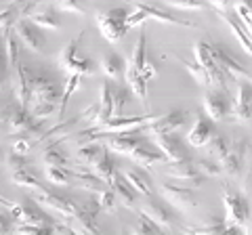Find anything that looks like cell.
Wrapping results in <instances>:
<instances>
[{
  "mask_svg": "<svg viewBox=\"0 0 252 235\" xmlns=\"http://www.w3.org/2000/svg\"><path fill=\"white\" fill-rule=\"evenodd\" d=\"M80 78H82V76H78V74H69V76H67L65 86H63V95H61V101H59V116L65 114V107H67V103H69V99H72L74 92L80 88Z\"/></svg>",
  "mask_w": 252,
  "mask_h": 235,
  "instance_id": "obj_37",
  "label": "cell"
},
{
  "mask_svg": "<svg viewBox=\"0 0 252 235\" xmlns=\"http://www.w3.org/2000/svg\"><path fill=\"white\" fill-rule=\"evenodd\" d=\"M246 151H248V141L246 139H235L229 141V147H227L225 155L219 160L220 168H223L225 175L229 176H238L240 170H242V162L246 158Z\"/></svg>",
  "mask_w": 252,
  "mask_h": 235,
  "instance_id": "obj_13",
  "label": "cell"
},
{
  "mask_svg": "<svg viewBox=\"0 0 252 235\" xmlns=\"http://www.w3.org/2000/svg\"><path fill=\"white\" fill-rule=\"evenodd\" d=\"M185 233H227V221L225 218H219V216H215V218H210L208 223H204L202 227H191V229H183Z\"/></svg>",
  "mask_w": 252,
  "mask_h": 235,
  "instance_id": "obj_40",
  "label": "cell"
},
{
  "mask_svg": "<svg viewBox=\"0 0 252 235\" xmlns=\"http://www.w3.org/2000/svg\"><path fill=\"white\" fill-rule=\"evenodd\" d=\"M160 2L175 6V9H181V11H204L208 6L204 0H160Z\"/></svg>",
  "mask_w": 252,
  "mask_h": 235,
  "instance_id": "obj_46",
  "label": "cell"
},
{
  "mask_svg": "<svg viewBox=\"0 0 252 235\" xmlns=\"http://www.w3.org/2000/svg\"><path fill=\"white\" fill-rule=\"evenodd\" d=\"M227 120L244 124V126H252V84L250 80L238 82V90H235L231 112Z\"/></svg>",
  "mask_w": 252,
  "mask_h": 235,
  "instance_id": "obj_6",
  "label": "cell"
},
{
  "mask_svg": "<svg viewBox=\"0 0 252 235\" xmlns=\"http://www.w3.org/2000/svg\"><path fill=\"white\" fill-rule=\"evenodd\" d=\"M223 208H225V221L231 225H240L248 231V223L252 218V208L248 200L238 191L223 187Z\"/></svg>",
  "mask_w": 252,
  "mask_h": 235,
  "instance_id": "obj_4",
  "label": "cell"
},
{
  "mask_svg": "<svg viewBox=\"0 0 252 235\" xmlns=\"http://www.w3.org/2000/svg\"><path fill=\"white\" fill-rule=\"evenodd\" d=\"M154 145L166 155L168 162H183L189 160V151L185 143L177 137V132H164V135H152Z\"/></svg>",
  "mask_w": 252,
  "mask_h": 235,
  "instance_id": "obj_12",
  "label": "cell"
},
{
  "mask_svg": "<svg viewBox=\"0 0 252 235\" xmlns=\"http://www.w3.org/2000/svg\"><path fill=\"white\" fill-rule=\"evenodd\" d=\"M130 233H135V235H156V233H162V229H160V225H156L147 214L139 212V218L135 221V225L130 227Z\"/></svg>",
  "mask_w": 252,
  "mask_h": 235,
  "instance_id": "obj_38",
  "label": "cell"
},
{
  "mask_svg": "<svg viewBox=\"0 0 252 235\" xmlns=\"http://www.w3.org/2000/svg\"><path fill=\"white\" fill-rule=\"evenodd\" d=\"M0 206H4V208H9L11 210V206H13V202H9V200H4L2 195H0Z\"/></svg>",
  "mask_w": 252,
  "mask_h": 235,
  "instance_id": "obj_57",
  "label": "cell"
},
{
  "mask_svg": "<svg viewBox=\"0 0 252 235\" xmlns=\"http://www.w3.org/2000/svg\"><path fill=\"white\" fill-rule=\"evenodd\" d=\"M9 120H11V105L0 112V126H9Z\"/></svg>",
  "mask_w": 252,
  "mask_h": 235,
  "instance_id": "obj_55",
  "label": "cell"
},
{
  "mask_svg": "<svg viewBox=\"0 0 252 235\" xmlns=\"http://www.w3.org/2000/svg\"><path fill=\"white\" fill-rule=\"evenodd\" d=\"M227 147H229V141H227L223 135H219V132H215V137H212V139L208 141L206 149H208V153L212 155V158L220 160V158H223V155H225Z\"/></svg>",
  "mask_w": 252,
  "mask_h": 235,
  "instance_id": "obj_44",
  "label": "cell"
},
{
  "mask_svg": "<svg viewBox=\"0 0 252 235\" xmlns=\"http://www.w3.org/2000/svg\"><path fill=\"white\" fill-rule=\"evenodd\" d=\"M145 61H147V36H145V32H141L139 40L135 44V51H132V59L128 61V65L139 69V72H143Z\"/></svg>",
  "mask_w": 252,
  "mask_h": 235,
  "instance_id": "obj_36",
  "label": "cell"
},
{
  "mask_svg": "<svg viewBox=\"0 0 252 235\" xmlns=\"http://www.w3.org/2000/svg\"><path fill=\"white\" fill-rule=\"evenodd\" d=\"M158 21V23H168V26H185V28H193V23L191 21H187V19H181L177 17L175 13H170L166 9H160V6H156V4H139L135 11L128 13V17H126V26H128V29L132 28H137L141 26V23H145V21Z\"/></svg>",
  "mask_w": 252,
  "mask_h": 235,
  "instance_id": "obj_3",
  "label": "cell"
},
{
  "mask_svg": "<svg viewBox=\"0 0 252 235\" xmlns=\"http://www.w3.org/2000/svg\"><path fill=\"white\" fill-rule=\"evenodd\" d=\"M97 202H99V206L103 212H114L116 206H118V195L112 187H105V189L97 195Z\"/></svg>",
  "mask_w": 252,
  "mask_h": 235,
  "instance_id": "obj_45",
  "label": "cell"
},
{
  "mask_svg": "<svg viewBox=\"0 0 252 235\" xmlns=\"http://www.w3.org/2000/svg\"><path fill=\"white\" fill-rule=\"evenodd\" d=\"M11 218L9 214H0V233H6L11 229Z\"/></svg>",
  "mask_w": 252,
  "mask_h": 235,
  "instance_id": "obj_54",
  "label": "cell"
},
{
  "mask_svg": "<svg viewBox=\"0 0 252 235\" xmlns=\"http://www.w3.org/2000/svg\"><path fill=\"white\" fill-rule=\"evenodd\" d=\"M74 181L80 185L84 191H89V193H93V195H99L101 191L105 189V187H109V185L103 181V178H99L93 170H86V168L74 172Z\"/></svg>",
  "mask_w": 252,
  "mask_h": 235,
  "instance_id": "obj_28",
  "label": "cell"
},
{
  "mask_svg": "<svg viewBox=\"0 0 252 235\" xmlns=\"http://www.w3.org/2000/svg\"><path fill=\"white\" fill-rule=\"evenodd\" d=\"M44 176L49 178L53 185H59V187H67L69 181L74 178V172L63 168V166H44Z\"/></svg>",
  "mask_w": 252,
  "mask_h": 235,
  "instance_id": "obj_35",
  "label": "cell"
},
{
  "mask_svg": "<svg viewBox=\"0 0 252 235\" xmlns=\"http://www.w3.org/2000/svg\"><path fill=\"white\" fill-rule=\"evenodd\" d=\"M13 32L15 36L19 38V42L21 46H26L28 51L32 53H40L44 49V36H42V29L34 26L30 19H19L17 23H15V28H13Z\"/></svg>",
  "mask_w": 252,
  "mask_h": 235,
  "instance_id": "obj_14",
  "label": "cell"
},
{
  "mask_svg": "<svg viewBox=\"0 0 252 235\" xmlns=\"http://www.w3.org/2000/svg\"><path fill=\"white\" fill-rule=\"evenodd\" d=\"M124 82L130 86V90L137 95V99L143 101V105L147 103V80L145 76L139 72V69H135L132 65L126 63V72H124Z\"/></svg>",
  "mask_w": 252,
  "mask_h": 235,
  "instance_id": "obj_29",
  "label": "cell"
},
{
  "mask_svg": "<svg viewBox=\"0 0 252 235\" xmlns=\"http://www.w3.org/2000/svg\"><path fill=\"white\" fill-rule=\"evenodd\" d=\"M32 202L40 204V206H44V208L55 210V212H59L63 218H65V216H74L76 210H78V204L72 198L57 195V193H53L49 189H44V187H40V189H34V198H32Z\"/></svg>",
  "mask_w": 252,
  "mask_h": 235,
  "instance_id": "obj_9",
  "label": "cell"
},
{
  "mask_svg": "<svg viewBox=\"0 0 252 235\" xmlns=\"http://www.w3.org/2000/svg\"><path fill=\"white\" fill-rule=\"evenodd\" d=\"M212 55H215V61L219 63V67L229 76L231 82H240V80H250V72L244 67L238 59L233 57L229 51H225L220 44L212 42Z\"/></svg>",
  "mask_w": 252,
  "mask_h": 235,
  "instance_id": "obj_11",
  "label": "cell"
},
{
  "mask_svg": "<svg viewBox=\"0 0 252 235\" xmlns=\"http://www.w3.org/2000/svg\"><path fill=\"white\" fill-rule=\"evenodd\" d=\"M128 158L137 164V166L141 168H145L149 170L152 166H156V164H164V162H168L166 160V155H164L162 151H154V149H147V147H143V143H141L135 151H132Z\"/></svg>",
  "mask_w": 252,
  "mask_h": 235,
  "instance_id": "obj_27",
  "label": "cell"
},
{
  "mask_svg": "<svg viewBox=\"0 0 252 235\" xmlns=\"http://www.w3.org/2000/svg\"><path fill=\"white\" fill-rule=\"evenodd\" d=\"M30 112L36 120H46L55 112H59V88L51 78L36 76L32 84L30 97Z\"/></svg>",
  "mask_w": 252,
  "mask_h": 235,
  "instance_id": "obj_1",
  "label": "cell"
},
{
  "mask_svg": "<svg viewBox=\"0 0 252 235\" xmlns=\"http://www.w3.org/2000/svg\"><path fill=\"white\" fill-rule=\"evenodd\" d=\"M122 176L126 178V183H128L132 189L137 193L145 195V198H152L154 195V185H152V178L145 175V168H128L122 172Z\"/></svg>",
  "mask_w": 252,
  "mask_h": 235,
  "instance_id": "obj_25",
  "label": "cell"
},
{
  "mask_svg": "<svg viewBox=\"0 0 252 235\" xmlns=\"http://www.w3.org/2000/svg\"><path fill=\"white\" fill-rule=\"evenodd\" d=\"M11 216L15 218V221H21V223H32V225H55L51 216H46L44 212H40L36 206H32V204H28L26 200H23L21 204H13L11 206Z\"/></svg>",
  "mask_w": 252,
  "mask_h": 235,
  "instance_id": "obj_20",
  "label": "cell"
},
{
  "mask_svg": "<svg viewBox=\"0 0 252 235\" xmlns=\"http://www.w3.org/2000/svg\"><path fill=\"white\" fill-rule=\"evenodd\" d=\"M101 72L107 80L118 82V80H124V72H126V63L120 55L116 53H107L103 59H101Z\"/></svg>",
  "mask_w": 252,
  "mask_h": 235,
  "instance_id": "obj_26",
  "label": "cell"
},
{
  "mask_svg": "<svg viewBox=\"0 0 252 235\" xmlns=\"http://www.w3.org/2000/svg\"><path fill=\"white\" fill-rule=\"evenodd\" d=\"M141 74H143V76H145V80L149 82V80H154V78L158 76V67L147 59V61H145V67H143V72H141Z\"/></svg>",
  "mask_w": 252,
  "mask_h": 235,
  "instance_id": "obj_53",
  "label": "cell"
},
{
  "mask_svg": "<svg viewBox=\"0 0 252 235\" xmlns=\"http://www.w3.org/2000/svg\"><path fill=\"white\" fill-rule=\"evenodd\" d=\"M107 147L105 145H101V143H94V141H84V143L78 147V160L84 162V164H89V166H94L99 160H101V155L105 153Z\"/></svg>",
  "mask_w": 252,
  "mask_h": 235,
  "instance_id": "obj_30",
  "label": "cell"
},
{
  "mask_svg": "<svg viewBox=\"0 0 252 235\" xmlns=\"http://www.w3.org/2000/svg\"><path fill=\"white\" fill-rule=\"evenodd\" d=\"M195 166H198V170L202 172L204 176H220L223 175V168H220L219 162H210V160H198L195 162Z\"/></svg>",
  "mask_w": 252,
  "mask_h": 235,
  "instance_id": "obj_47",
  "label": "cell"
},
{
  "mask_svg": "<svg viewBox=\"0 0 252 235\" xmlns=\"http://www.w3.org/2000/svg\"><path fill=\"white\" fill-rule=\"evenodd\" d=\"M177 61L187 69L189 76H191L200 86H208V74H206V69H204V65H200L198 61H187L183 57H179Z\"/></svg>",
  "mask_w": 252,
  "mask_h": 235,
  "instance_id": "obj_39",
  "label": "cell"
},
{
  "mask_svg": "<svg viewBox=\"0 0 252 235\" xmlns=\"http://www.w3.org/2000/svg\"><path fill=\"white\" fill-rule=\"evenodd\" d=\"M21 17H23V13L15 2H11L9 6H4V9L0 11V34L6 36Z\"/></svg>",
  "mask_w": 252,
  "mask_h": 235,
  "instance_id": "obj_33",
  "label": "cell"
},
{
  "mask_svg": "<svg viewBox=\"0 0 252 235\" xmlns=\"http://www.w3.org/2000/svg\"><path fill=\"white\" fill-rule=\"evenodd\" d=\"M99 202L97 200H91L86 206H78L76 214L74 216H65V221L69 223V227L74 229V233H86V235H97L99 229V223H97V214H99Z\"/></svg>",
  "mask_w": 252,
  "mask_h": 235,
  "instance_id": "obj_8",
  "label": "cell"
},
{
  "mask_svg": "<svg viewBox=\"0 0 252 235\" xmlns=\"http://www.w3.org/2000/svg\"><path fill=\"white\" fill-rule=\"evenodd\" d=\"M126 17L128 13L126 9H109V11H99L97 13V26L101 36L105 38L107 42H120L128 26H126Z\"/></svg>",
  "mask_w": 252,
  "mask_h": 235,
  "instance_id": "obj_5",
  "label": "cell"
},
{
  "mask_svg": "<svg viewBox=\"0 0 252 235\" xmlns=\"http://www.w3.org/2000/svg\"><path fill=\"white\" fill-rule=\"evenodd\" d=\"M217 15L220 17V21L231 29V34L235 36V40H238V44L244 49V53L252 55V34L248 32V28L244 26V21L231 11H219Z\"/></svg>",
  "mask_w": 252,
  "mask_h": 235,
  "instance_id": "obj_18",
  "label": "cell"
},
{
  "mask_svg": "<svg viewBox=\"0 0 252 235\" xmlns=\"http://www.w3.org/2000/svg\"><path fill=\"white\" fill-rule=\"evenodd\" d=\"M162 195L170 206H177L181 210L185 208H191L195 206V198H193V189L189 185H170V183H164L162 185Z\"/></svg>",
  "mask_w": 252,
  "mask_h": 235,
  "instance_id": "obj_19",
  "label": "cell"
},
{
  "mask_svg": "<svg viewBox=\"0 0 252 235\" xmlns=\"http://www.w3.org/2000/svg\"><path fill=\"white\" fill-rule=\"evenodd\" d=\"M32 145H34V141L21 135V139H17V141H15V143H13V151H15V153L26 155V153L32 149Z\"/></svg>",
  "mask_w": 252,
  "mask_h": 235,
  "instance_id": "obj_49",
  "label": "cell"
},
{
  "mask_svg": "<svg viewBox=\"0 0 252 235\" xmlns=\"http://www.w3.org/2000/svg\"><path fill=\"white\" fill-rule=\"evenodd\" d=\"M0 160H2V158H0Z\"/></svg>",
  "mask_w": 252,
  "mask_h": 235,
  "instance_id": "obj_60",
  "label": "cell"
},
{
  "mask_svg": "<svg viewBox=\"0 0 252 235\" xmlns=\"http://www.w3.org/2000/svg\"><path fill=\"white\" fill-rule=\"evenodd\" d=\"M126 99H128V95H126L124 88H116V105H114V118L122 116V107L126 105Z\"/></svg>",
  "mask_w": 252,
  "mask_h": 235,
  "instance_id": "obj_51",
  "label": "cell"
},
{
  "mask_svg": "<svg viewBox=\"0 0 252 235\" xmlns=\"http://www.w3.org/2000/svg\"><path fill=\"white\" fill-rule=\"evenodd\" d=\"M212 122L210 118L204 114V116H195V122H193V126L189 128V132L185 135V141H187V145H191V147H206L208 145V141L215 137V126H212Z\"/></svg>",
  "mask_w": 252,
  "mask_h": 235,
  "instance_id": "obj_17",
  "label": "cell"
},
{
  "mask_svg": "<svg viewBox=\"0 0 252 235\" xmlns=\"http://www.w3.org/2000/svg\"><path fill=\"white\" fill-rule=\"evenodd\" d=\"M34 74L30 72L28 65H23L19 61V65L15 67V97L17 103L23 107H30V97H32V84H34Z\"/></svg>",
  "mask_w": 252,
  "mask_h": 235,
  "instance_id": "obj_21",
  "label": "cell"
},
{
  "mask_svg": "<svg viewBox=\"0 0 252 235\" xmlns=\"http://www.w3.org/2000/svg\"><path fill=\"white\" fill-rule=\"evenodd\" d=\"M57 2V6L61 11L65 13H76V15H84L86 13V6L82 0H55Z\"/></svg>",
  "mask_w": 252,
  "mask_h": 235,
  "instance_id": "obj_48",
  "label": "cell"
},
{
  "mask_svg": "<svg viewBox=\"0 0 252 235\" xmlns=\"http://www.w3.org/2000/svg\"><path fill=\"white\" fill-rule=\"evenodd\" d=\"M84 38V32H80L72 42H69L65 49L61 51V55L57 57V63L59 67L65 72L67 76L69 74H78V76H93L94 72V65L93 61L86 57V55L80 51V42Z\"/></svg>",
  "mask_w": 252,
  "mask_h": 235,
  "instance_id": "obj_2",
  "label": "cell"
},
{
  "mask_svg": "<svg viewBox=\"0 0 252 235\" xmlns=\"http://www.w3.org/2000/svg\"><path fill=\"white\" fill-rule=\"evenodd\" d=\"M233 99H229L227 88H212L202 99V109L212 122H223L229 118Z\"/></svg>",
  "mask_w": 252,
  "mask_h": 235,
  "instance_id": "obj_7",
  "label": "cell"
},
{
  "mask_svg": "<svg viewBox=\"0 0 252 235\" xmlns=\"http://www.w3.org/2000/svg\"><path fill=\"white\" fill-rule=\"evenodd\" d=\"M135 132H120V135H109L105 137V147L114 153H122V155H130L132 151L141 145V139L132 137Z\"/></svg>",
  "mask_w": 252,
  "mask_h": 235,
  "instance_id": "obj_24",
  "label": "cell"
},
{
  "mask_svg": "<svg viewBox=\"0 0 252 235\" xmlns=\"http://www.w3.org/2000/svg\"><path fill=\"white\" fill-rule=\"evenodd\" d=\"M28 19L34 23V26L40 28V29H53V32H55V29L61 28V19H59V15H57V11H55L53 4L40 2L34 11L28 15Z\"/></svg>",
  "mask_w": 252,
  "mask_h": 235,
  "instance_id": "obj_22",
  "label": "cell"
},
{
  "mask_svg": "<svg viewBox=\"0 0 252 235\" xmlns=\"http://www.w3.org/2000/svg\"><path fill=\"white\" fill-rule=\"evenodd\" d=\"M114 105H116V88H112L109 80H105L99 88V116H97V126H103L114 118ZM94 126V128H97Z\"/></svg>",
  "mask_w": 252,
  "mask_h": 235,
  "instance_id": "obj_23",
  "label": "cell"
},
{
  "mask_svg": "<svg viewBox=\"0 0 252 235\" xmlns=\"http://www.w3.org/2000/svg\"><path fill=\"white\" fill-rule=\"evenodd\" d=\"M19 53H21L19 38L15 36V32H9L4 36V57H6V63H9L11 69L19 65Z\"/></svg>",
  "mask_w": 252,
  "mask_h": 235,
  "instance_id": "obj_34",
  "label": "cell"
},
{
  "mask_svg": "<svg viewBox=\"0 0 252 235\" xmlns=\"http://www.w3.org/2000/svg\"><path fill=\"white\" fill-rule=\"evenodd\" d=\"M112 189L116 191V195H118V202L122 204V206H126V208H132L135 206V198H137V191L132 189V187L126 183V178L122 176V175H118L114 181H112Z\"/></svg>",
  "mask_w": 252,
  "mask_h": 235,
  "instance_id": "obj_32",
  "label": "cell"
},
{
  "mask_svg": "<svg viewBox=\"0 0 252 235\" xmlns=\"http://www.w3.org/2000/svg\"><path fill=\"white\" fill-rule=\"evenodd\" d=\"M248 233H252V218H250V223H248Z\"/></svg>",
  "mask_w": 252,
  "mask_h": 235,
  "instance_id": "obj_58",
  "label": "cell"
},
{
  "mask_svg": "<svg viewBox=\"0 0 252 235\" xmlns=\"http://www.w3.org/2000/svg\"><path fill=\"white\" fill-rule=\"evenodd\" d=\"M208 4H210L217 13H219V11H231V9H233V0H208Z\"/></svg>",
  "mask_w": 252,
  "mask_h": 235,
  "instance_id": "obj_52",
  "label": "cell"
},
{
  "mask_svg": "<svg viewBox=\"0 0 252 235\" xmlns=\"http://www.w3.org/2000/svg\"><path fill=\"white\" fill-rule=\"evenodd\" d=\"M166 175L177 178L181 183H187L189 187H202V183L206 181V176L198 170V166L191 160H183V162H168L166 166Z\"/></svg>",
  "mask_w": 252,
  "mask_h": 235,
  "instance_id": "obj_15",
  "label": "cell"
},
{
  "mask_svg": "<svg viewBox=\"0 0 252 235\" xmlns=\"http://www.w3.org/2000/svg\"><path fill=\"white\" fill-rule=\"evenodd\" d=\"M42 164L44 166H63V168H67V158H65V153H63L57 145H49L44 149L42 153Z\"/></svg>",
  "mask_w": 252,
  "mask_h": 235,
  "instance_id": "obj_41",
  "label": "cell"
},
{
  "mask_svg": "<svg viewBox=\"0 0 252 235\" xmlns=\"http://www.w3.org/2000/svg\"><path fill=\"white\" fill-rule=\"evenodd\" d=\"M6 59L0 55V88H2V84H4V78H6Z\"/></svg>",
  "mask_w": 252,
  "mask_h": 235,
  "instance_id": "obj_56",
  "label": "cell"
},
{
  "mask_svg": "<svg viewBox=\"0 0 252 235\" xmlns=\"http://www.w3.org/2000/svg\"><path fill=\"white\" fill-rule=\"evenodd\" d=\"M132 2H139V0H132Z\"/></svg>",
  "mask_w": 252,
  "mask_h": 235,
  "instance_id": "obj_59",
  "label": "cell"
},
{
  "mask_svg": "<svg viewBox=\"0 0 252 235\" xmlns=\"http://www.w3.org/2000/svg\"><path fill=\"white\" fill-rule=\"evenodd\" d=\"M233 13L244 21V26L252 34V0H233Z\"/></svg>",
  "mask_w": 252,
  "mask_h": 235,
  "instance_id": "obj_43",
  "label": "cell"
},
{
  "mask_svg": "<svg viewBox=\"0 0 252 235\" xmlns=\"http://www.w3.org/2000/svg\"><path fill=\"white\" fill-rule=\"evenodd\" d=\"M11 181L17 185V187H26V189H40V181L32 175V172H28L26 168H21V170H15L13 175H11Z\"/></svg>",
  "mask_w": 252,
  "mask_h": 235,
  "instance_id": "obj_42",
  "label": "cell"
},
{
  "mask_svg": "<svg viewBox=\"0 0 252 235\" xmlns=\"http://www.w3.org/2000/svg\"><path fill=\"white\" fill-rule=\"evenodd\" d=\"M28 166V162H26V155H21V153H15L11 151L9 153V168L15 172V170H21V168H26Z\"/></svg>",
  "mask_w": 252,
  "mask_h": 235,
  "instance_id": "obj_50",
  "label": "cell"
},
{
  "mask_svg": "<svg viewBox=\"0 0 252 235\" xmlns=\"http://www.w3.org/2000/svg\"><path fill=\"white\" fill-rule=\"evenodd\" d=\"M141 212L147 214L156 225H160L162 231H166V233L177 231V227H175V212H172L168 206H164L162 202H158V200L152 198L147 204H143Z\"/></svg>",
  "mask_w": 252,
  "mask_h": 235,
  "instance_id": "obj_16",
  "label": "cell"
},
{
  "mask_svg": "<svg viewBox=\"0 0 252 235\" xmlns=\"http://www.w3.org/2000/svg\"><path fill=\"white\" fill-rule=\"evenodd\" d=\"M93 172H94V175H97L99 178H103L107 185H112V181L118 176V166H116L114 158L109 155V149H105V153L101 155V160L93 166Z\"/></svg>",
  "mask_w": 252,
  "mask_h": 235,
  "instance_id": "obj_31",
  "label": "cell"
},
{
  "mask_svg": "<svg viewBox=\"0 0 252 235\" xmlns=\"http://www.w3.org/2000/svg\"><path fill=\"white\" fill-rule=\"evenodd\" d=\"M191 114L185 112V109H177V112H168L158 116L154 122H149L145 130L149 135H164V132H179L185 128V124L189 122Z\"/></svg>",
  "mask_w": 252,
  "mask_h": 235,
  "instance_id": "obj_10",
  "label": "cell"
}]
</instances>
